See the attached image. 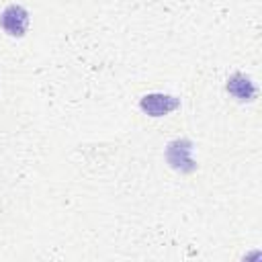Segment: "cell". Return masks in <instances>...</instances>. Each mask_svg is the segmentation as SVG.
Instances as JSON below:
<instances>
[{
	"mask_svg": "<svg viewBox=\"0 0 262 262\" xmlns=\"http://www.w3.org/2000/svg\"><path fill=\"white\" fill-rule=\"evenodd\" d=\"M0 27L10 37H23L29 27V12L18 4L6 6L0 14Z\"/></svg>",
	"mask_w": 262,
	"mask_h": 262,
	"instance_id": "obj_1",
	"label": "cell"
},
{
	"mask_svg": "<svg viewBox=\"0 0 262 262\" xmlns=\"http://www.w3.org/2000/svg\"><path fill=\"white\" fill-rule=\"evenodd\" d=\"M190 149H192V143L188 139H174L168 149H166V160L168 164L174 168V170H180V172H192L196 168V164L192 162L190 158Z\"/></svg>",
	"mask_w": 262,
	"mask_h": 262,
	"instance_id": "obj_2",
	"label": "cell"
},
{
	"mask_svg": "<svg viewBox=\"0 0 262 262\" xmlns=\"http://www.w3.org/2000/svg\"><path fill=\"white\" fill-rule=\"evenodd\" d=\"M139 106L145 115L149 117H164L172 111H176L180 106V100L176 96L170 94H162V92H154V94H145L139 100Z\"/></svg>",
	"mask_w": 262,
	"mask_h": 262,
	"instance_id": "obj_3",
	"label": "cell"
},
{
	"mask_svg": "<svg viewBox=\"0 0 262 262\" xmlns=\"http://www.w3.org/2000/svg\"><path fill=\"white\" fill-rule=\"evenodd\" d=\"M227 92H229L233 98L242 100V102H244V100H254L256 94H258L254 82H252L250 78H246L244 74H233V76L227 80Z\"/></svg>",
	"mask_w": 262,
	"mask_h": 262,
	"instance_id": "obj_4",
	"label": "cell"
}]
</instances>
